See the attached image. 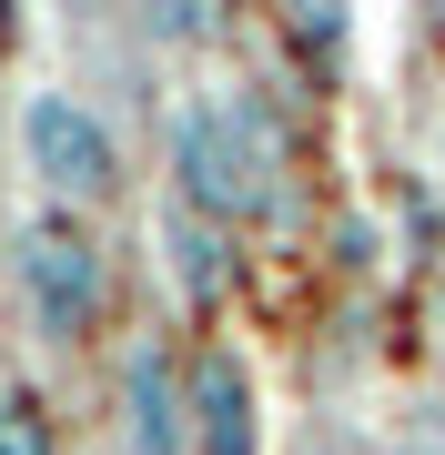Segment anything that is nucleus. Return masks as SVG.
I'll return each mask as SVG.
<instances>
[{"label": "nucleus", "mask_w": 445, "mask_h": 455, "mask_svg": "<svg viewBox=\"0 0 445 455\" xmlns=\"http://www.w3.org/2000/svg\"><path fill=\"white\" fill-rule=\"evenodd\" d=\"M274 193V132L243 92H203L172 101V203L203 223H243Z\"/></svg>", "instance_id": "nucleus-1"}, {"label": "nucleus", "mask_w": 445, "mask_h": 455, "mask_svg": "<svg viewBox=\"0 0 445 455\" xmlns=\"http://www.w3.org/2000/svg\"><path fill=\"white\" fill-rule=\"evenodd\" d=\"M11 142H20V172H31L61 212H91V203H112V193H122V132L101 122L71 82L20 92Z\"/></svg>", "instance_id": "nucleus-2"}, {"label": "nucleus", "mask_w": 445, "mask_h": 455, "mask_svg": "<svg viewBox=\"0 0 445 455\" xmlns=\"http://www.w3.org/2000/svg\"><path fill=\"white\" fill-rule=\"evenodd\" d=\"M11 283H20V314H31L41 344H82L101 324V293H112V274H101V233L82 223V212H31V223L11 233Z\"/></svg>", "instance_id": "nucleus-3"}, {"label": "nucleus", "mask_w": 445, "mask_h": 455, "mask_svg": "<svg viewBox=\"0 0 445 455\" xmlns=\"http://www.w3.org/2000/svg\"><path fill=\"white\" fill-rule=\"evenodd\" d=\"M122 445L132 455H193V374L152 334L122 355Z\"/></svg>", "instance_id": "nucleus-4"}, {"label": "nucleus", "mask_w": 445, "mask_h": 455, "mask_svg": "<svg viewBox=\"0 0 445 455\" xmlns=\"http://www.w3.org/2000/svg\"><path fill=\"white\" fill-rule=\"evenodd\" d=\"M193 455H264V415H253V364L213 344L193 355Z\"/></svg>", "instance_id": "nucleus-5"}, {"label": "nucleus", "mask_w": 445, "mask_h": 455, "mask_svg": "<svg viewBox=\"0 0 445 455\" xmlns=\"http://www.w3.org/2000/svg\"><path fill=\"white\" fill-rule=\"evenodd\" d=\"M163 253H172V283L193 293V304H203V293L223 283V233L203 223V212H182V203L163 212Z\"/></svg>", "instance_id": "nucleus-6"}, {"label": "nucleus", "mask_w": 445, "mask_h": 455, "mask_svg": "<svg viewBox=\"0 0 445 455\" xmlns=\"http://www.w3.org/2000/svg\"><path fill=\"white\" fill-rule=\"evenodd\" d=\"M385 455H445V405H415L405 425H395V445Z\"/></svg>", "instance_id": "nucleus-7"}, {"label": "nucleus", "mask_w": 445, "mask_h": 455, "mask_svg": "<svg viewBox=\"0 0 445 455\" xmlns=\"http://www.w3.org/2000/svg\"><path fill=\"white\" fill-rule=\"evenodd\" d=\"M0 455H51V445H41V415H31V405H0Z\"/></svg>", "instance_id": "nucleus-8"}]
</instances>
